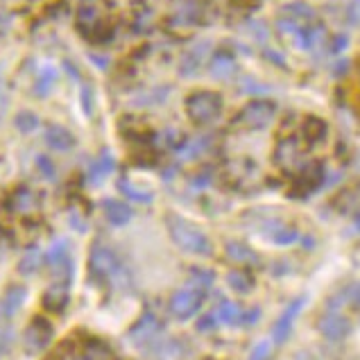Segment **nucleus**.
Wrapping results in <instances>:
<instances>
[{
	"label": "nucleus",
	"mask_w": 360,
	"mask_h": 360,
	"mask_svg": "<svg viewBox=\"0 0 360 360\" xmlns=\"http://www.w3.org/2000/svg\"><path fill=\"white\" fill-rule=\"evenodd\" d=\"M89 272L96 281L109 283L114 288H122V290L129 288V283H131L129 272H127L125 263L120 261V256L111 250L109 245H102V243H96L94 247H91Z\"/></svg>",
	"instance_id": "obj_1"
},
{
	"label": "nucleus",
	"mask_w": 360,
	"mask_h": 360,
	"mask_svg": "<svg viewBox=\"0 0 360 360\" xmlns=\"http://www.w3.org/2000/svg\"><path fill=\"white\" fill-rule=\"evenodd\" d=\"M166 227H168L172 243L177 245L181 252L195 254V256H211L213 254L211 238L191 220L181 218V215H177V213H168L166 215Z\"/></svg>",
	"instance_id": "obj_2"
},
{
	"label": "nucleus",
	"mask_w": 360,
	"mask_h": 360,
	"mask_svg": "<svg viewBox=\"0 0 360 360\" xmlns=\"http://www.w3.org/2000/svg\"><path fill=\"white\" fill-rule=\"evenodd\" d=\"M276 116V105L272 100H252L231 118V129L236 131H259L272 125Z\"/></svg>",
	"instance_id": "obj_3"
},
{
	"label": "nucleus",
	"mask_w": 360,
	"mask_h": 360,
	"mask_svg": "<svg viewBox=\"0 0 360 360\" xmlns=\"http://www.w3.org/2000/svg\"><path fill=\"white\" fill-rule=\"evenodd\" d=\"M186 107V116L195 125H209L222 111V96L215 91H193V94L184 102Z\"/></svg>",
	"instance_id": "obj_4"
},
{
	"label": "nucleus",
	"mask_w": 360,
	"mask_h": 360,
	"mask_svg": "<svg viewBox=\"0 0 360 360\" xmlns=\"http://www.w3.org/2000/svg\"><path fill=\"white\" fill-rule=\"evenodd\" d=\"M272 159L276 163V168L288 172V174H292V177L308 163V161H304L302 143L295 136H281L279 143H276V148H274Z\"/></svg>",
	"instance_id": "obj_5"
},
{
	"label": "nucleus",
	"mask_w": 360,
	"mask_h": 360,
	"mask_svg": "<svg viewBox=\"0 0 360 360\" xmlns=\"http://www.w3.org/2000/svg\"><path fill=\"white\" fill-rule=\"evenodd\" d=\"M46 263L50 267V274L55 276V281L70 283L73 281V256H70V243L66 238H59L50 245L46 254Z\"/></svg>",
	"instance_id": "obj_6"
},
{
	"label": "nucleus",
	"mask_w": 360,
	"mask_h": 360,
	"mask_svg": "<svg viewBox=\"0 0 360 360\" xmlns=\"http://www.w3.org/2000/svg\"><path fill=\"white\" fill-rule=\"evenodd\" d=\"M55 335V328H53V322L46 320L44 315H37L30 320V324L25 326V333H23V349L27 356H34V354H41L44 349L50 345Z\"/></svg>",
	"instance_id": "obj_7"
},
{
	"label": "nucleus",
	"mask_w": 360,
	"mask_h": 360,
	"mask_svg": "<svg viewBox=\"0 0 360 360\" xmlns=\"http://www.w3.org/2000/svg\"><path fill=\"white\" fill-rule=\"evenodd\" d=\"M207 290H202V288H195V285H188V288H181V290H177L168 302V308L172 317H177V320H191V317L195 315L202 308L204 304V295Z\"/></svg>",
	"instance_id": "obj_8"
},
{
	"label": "nucleus",
	"mask_w": 360,
	"mask_h": 360,
	"mask_svg": "<svg viewBox=\"0 0 360 360\" xmlns=\"http://www.w3.org/2000/svg\"><path fill=\"white\" fill-rule=\"evenodd\" d=\"M256 222H259V229H261V233L265 236V238L276 243V245H292L297 238H300V231H297V227L288 224L283 218H279V215H267V218L256 215Z\"/></svg>",
	"instance_id": "obj_9"
},
{
	"label": "nucleus",
	"mask_w": 360,
	"mask_h": 360,
	"mask_svg": "<svg viewBox=\"0 0 360 360\" xmlns=\"http://www.w3.org/2000/svg\"><path fill=\"white\" fill-rule=\"evenodd\" d=\"M204 16H207L204 0H177L172 7L170 23L177 27H193V25H200Z\"/></svg>",
	"instance_id": "obj_10"
},
{
	"label": "nucleus",
	"mask_w": 360,
	"mask_h": 360,
	"mask_svg": "<svg viewBox=\"0 0 360 360\" xmlns=\"http://www.w3.org/2000/svg\"><path fill=\"white\" fill-rule=\"evenodd\" d=\"M213 313H215V320H218V324H227V326L254 324V322H259V315H261L259 308L245 311V308L240 304H236V302H222Z\"/></svg>",
	"instance_id": "obj_11"
},
{
	"label": "nucleus",
	"mask_w": 360,
	"mask_h": 360,
	"mask_svg": "<svg viewBox=\"0 0 360 360\" xmlns=\"http://www.w3.org/2000/svg\"><path fill=\"white\" fill-rule=\"evenodd\" d=\"M27 300V288L23 283H9L0 295V322L12 324L16 313L23 308Z\"/></svg>",
	"instance_id": "obj_12"
},
{
	"label": "nucleus",
	"mask_w": 360,
	"mask_h": 360,
	"mask_svg": "<svg viewBox=\"0 0 360 360\" xmlns=\"http://www.w3.org/2000/svg\"><path fill=\"white\" fill-rule=\"evenodd\" d=\"M317 331H320L326 340L338 342V340H345V338L352 333V322H349L340 311H326L320 315V320H317Z\"/></svg>",
	"instance_id": "obj_13"
},
{
	"label": "nucleus",
	"mask_w": 360,
	"mask_h": 360,
	"mask_svg": "<svg viewBox=\"0 0 360 360\" xmlns=\"http://www.w3.org/2000/svg\"><path fill=\"white\" fill-rule=\"evenodd\" d=\"M304 306H306V297H297V300H292L285 306V311L279 315V320L272 326V338L276 345H283L288 338H290L292 326L297 322V317H300V313L304 311Z\"/></svg>",
	"instance_id": "obj_14"
},
{
	"label": "nucleus",
	"mask_w": 360,
	"mask_h": 360,
	"mask_svg": "<svg viewBox=\"0 0 360 360\" xmlns=\"http://www.w3.org/2000/svg\"><path fill=\"white\" fill-rule=\"evenodd\" d=\"M161 333V322H159V317L154 315V313H143L136 324H134L129 328V340L136 345V347H148L152 345L154 340L159 338Z\"/></svg>",
	"instance_id": "obj_15"
},
{
	"label": "nucleus",
	"mask_w": 360,
	"mask_h": 360,
	"mask_svg": "<svg viewBox=\"0 0 360 360\" xmlns=\"http://www.w3.org/2000/svg\"><path fill=\"white\" fill-rule=\"evenodd\" d=\"M41 207V200L37 191L27 188V186H18L7 195L5 200V209L12 211L16 215H34Z\"/></svg>",
	"instance_id": "obj_16"
},
{
	"label": "nucleus",
	"mask_w": 360,
	"mask_h": 360,
	"mask_svg": "<svg viewBox=\"0 0 360 360\" xmlns=\"http://www.w3.org/2000/svg\"><path fill=\"white\" fill-rule=\"evenodd\" d=\"M331 207L340 213V215H349V218H360V181H354L345 186L340 193L335 195Z\"/></svg>",
	"instance_id": "obj_17"
},
{
	"label": "nucleus",
	"mask_w": 360,
	"mask_h": 360,
	"mask_svg": "<svg viewBox=\"0 0 360 360\" xmlns=\"http://www.w3.org/2000/svg\"><path fill=\"white\" fill-rule=\"evenodd\" d=\"M322 179H324V168L322 163L317 161H308L306 166L295 174V191L308 195L322 186Z\"/></svg>",
	"instance_id": "obj_18"
},
{
	"label": "nucleus",
	"mask_w": 360,
	"mask_h": 360,
	"mask_svg": "<svg viewBox=\"0 0 360 360\" xmlns=\"http://www.w3.org/2000/svg\"><path fill=\"white\" fill-rule=\"evenodd\" d=\"M209 50H211L209 41H202V44L191 46L179 59V75H184V77L198 75V70L202 68L204 59H207V55H209Z\"/></svg>",
	"instance_id": "obj_19"
},
{
	"label": "nucleus",
	"mask_w": 360,
	"mask_h": 360,
	"mask_svg": "<svg viewBox=\"0 0 360 360\" xmlns=\"http://www.w3.org/2000/svg\"><path fill=\"white\" fill-rule=\"evenodd\" d=\"M116 170V159L114 154H111L109 150H102L98 157L91 161L89 166V172H86V179L89 184H94V186H98V184H102L111 172Z\"/></svg>",
	"instance_id": "obj_20"
},
{
	"label": "nucleus",
	"mask_w": 360,
	"mask_h": 360,
	"mask_svg": "<svg viewBox=\"0 0 360 360\" xmlns=\"http://www.w3.org/2000/svg\"><path fill=\"white\" fill-rule=\"evenodd\" d=\"M70 302V283L55 281L44 292V308L50 313H64Z\"/></svg>",
	"instance_id": "obj_21"
},
{
	"label": "nucleus",
	"mask_w": 360,
	"mask_h": 360,
	"mask_svg": "<svg viewBox=\"0 0 360 360\" xmlns=\"http://www.w3.org/2000/svg\"><path fill=\"white\" fill-rule=\"evenodd\" d=\"M44 139H46V146L50 150H57V152H68V150H73L75 148V143L77 139L73 136V131L66 129V127H61V125H48L46 127V134H44Z\"/></svg>",
	"instance_id": "obj_22"
},
{
	"label": "nucleus",
	"mask_w": 360,
	"mask_h": 360,
	"mask_svg": "<svg viewBox=\"0 0 360 360\" xmlns=\"http://www.w3.org/2000/svg\"><path fill=\"white\" fill-rule=\"evenodd\" d=\"M227 174L229 179L236 184V186H250V184L256 179V174H259V168L254 166L250 159H238V161H231L227 166Z\"/></svg>",
	"instance_id": "obj_23"
},
{
	"label": "nucleus",
	"mask_w": 360,
	"mask_h": 360,
	"mask_svg": "<svg viewBox=\"0 0 360 360\" xmlns=\"http://www.w3.org/2000/svg\"><path fill=\"white\" fill-rule=\"evenodd\" d=\"M236 59L231 53L227 50H220V53H215L209 61V73L213 79H229L236 75Z\"/></svg>",
	"instance_id": "obj_24"
},
{
	"label": "nucleus",
	"mask_w": 360,
	"mask_h": 360,
	"mask_svg": "<svg viewBox=\"0 0 360 360\" xmlns=\"http://www.w3.org/2000/svg\"><path fill=\"white\" fill-rule=\"evenodd\" d=\"M102 209H105L107 222L114 224V227H125V224L134 218V211L125 202H118V200H105L102 202Z\"/></svg>",
	"instance_id": "obj_25"
},
{
	"label": "nucleus",
	"mask_w": 360,
	"mask_h": 360,
	"mask_svg": "<svg viewBox=\"0 0 360 360\" xmlns=\"http://www.w3.org/2000/svg\"><path fill=\"white\" fill-rule=\"evenodd\" d=\"M224 252L227 256L238 265H256L259 263V254H256L252 247H247L245 243H238V240H229L227 247H224Z\"/></svg>",
	"instance_id": "obj_26"
},
{
	"label": "nucleus",
	"mask_w": 360,
	"mask_h": 360,
	"mask_svg": "<svg viewBox=\"0 0 360 360\" xmlns=\"http://www.w3.org/2000/svg\"><path fill=\"white\" fill-rule=\"evenodd\" d=\"M281 16L292 18V20H297V23H302V25H313V23H317L315 9L311 5H306V3H290V5H285Z\"/></svg>",
	"instance_id": "obj_27"
},
{
	"label": "nucleus",
	"mask_w": 360,
	"mask_h": 360,
	"mask_svg": "<svg viewBox=\"0 0 360 360\" xmlns=\"http://www.w3.org/2000/svg\"><path fill=\"white\" fill-rule=\"evenodd\" d=\"M209 148H211V136H198V139L181 141L177 152H179V159L191 161V159H198L200 154H204Z\"/></svg>",
	"instance_id": "obj_28"
},
{
	"label": "nucleus",
	"mask_w": 360,
	"mask_h": 360,
	"mask_svg": "<svg viewBox=\"0 0 360 360\" xmlns=\"http://www.w3.org/2000/svg\"><path fill=\"white\" fill-rule=\"evenodd\" d=\"M44 254H41V250L34 245V247H27L25 254L20 256V261H18V272L23 274V276H32L41 270V265H44Z\"/></svg>",
	"instance_id": "obj_29"
},
{
	"label": "nucleus",
	"mask_w": 360,
	"mask_h": 360,
	"mask_svg": "<svg viewBox=\"0 0 360 360\" xmlns=\"http://www.w3.org/2000/svg\"><path fill=\"white\" fill-rule=\"evenodd\" d=\"M118 191L125 195L127 200H131V202H139V204H150L152 200H154V193L150 191V188H143V186H136L134 181H129V179H118Z\"/></svg>",
	"instance_id": "obj_30"
},
{
	"label": "nucleus",
	"mask_w": 360,
	"mask_h": 360,
	"mask_svg": "<svg viewBox=\"0 0 360 360\" xmlns=\"http://www.w3.org/2000/svg\"><path fill=\"white\" fill-rule=\"evenodd\" d=\"M82 356H84V360H111L114 358L109 345L98 340V338H89L84 347H82Z\"/></svg>",
	"instance_id": "obj_31"
},
{
	"label": "nucleus",
	"mask_w": 360,
	"mask_h": 360,
	"mask_svg": "<svg viewBox=\"0 0 360 360\" xmlns=\"http://www.w3.org/2000/svg\"><path fill=\"white\" fill-rule=\"evenodd\" d=\"M55 82H57V70L53 66H44L39 70L37 79H34V96L46 98L50 91H53Z\"/></svg>",
	"instance_id": "obj_32"
},
{
	"label": "nucleus",
	"mask_w": 360,
	"mask_h": 360,
	"mask_svg": "<svg viewBox=\"0 0 360 360\" xmlns=\"http://www.w3.org/2000/svg\"><path fill=\"white\" fill-rule=\"evenodd\" d=\"M227 283H229L231 290L245 295V292H252V288H254V276H252L250 272H245V270H240V267H238V270H231V272L227 274Z\"/></svg>",
	"instance_id": "obj_33"
},
{
	"label": "nucleus",
	"mask_w": 360,
	"mask_h": 360,
	"mask_svg": "<svg viewBox=\"0 0 360 360\" xmlns=\"http://www.w3.org/2000/svg\"><path fill=\"white\" fill-rule=\"evenodd\" d=\"M302 131H304V139H306L308 143H320V141H324V136H326V122H324L322 118L311 116V118H306V120H304Z\"/></svg>",
	"instance_id": "obj_34"
},
{
	"label": "nucleus",
	"mask_w": 360,
	"mask_h": 360,
	"mask_svg": "<svg viewBox=\"0 0 360 360\" xmlns=\"http://www.w3.org/2000/svg\"><path fill=\"white\" fill-rule=\"evenodd\" d=\"M154 23V12L152 7H148L146 3L139 5L134 9V18H131V27L134 32H150V27Z\"/></svg>",
	"instance_id": "obj_35"
},
{
	"label": "nucleus",
	"mask_w": 360,
	"mask_h": 360,
	"mask_svg": "<svg viewBox=\"0 0 360 360\" xmlns=\"http://www.w3.org/2000/svg\"><path fill=\"white\" fill-rule=\"evenodd\" d=\"M14 125H16L18 131L30 134V131H34L39 127V116L34 114V111H18L16 118H14Z\"/></svg>",
	"instance_id": "obj_36"
},
{
	"label": "nucleus",
	"mask_w": 360,
	"mask_h": 360,
	"mask_svg": "<svg viewBox=\"0 0 360 360\" xmlns=\"http://www.w3.org/2000/svg\"><path fill=\"white\" fill-rule=\"evenodd\" d=\"M14 342V328L12 324H3L0 322V360H5V356L9 354Z\"/></svg>",
	"instance_id": "obj_37"
},
{
	"label": "nucleus",
	"mask_w": 360,
	"mask_h": 360,
	"mask_svg": "<svg viewBox=\"0 0 360 360\" xmlns=\"http://www.w3.org/2000/svg\"><path fill=\"white\" fill-rule=\"evenodd\" d=\"M37 168H39V172L44 174L48 181H55L57 179L55 163H53V159H50V157H46V154H39V157H37Z\"/></svg>",
	"instance_id": "obj_38"
},
{
	"label": "nucleus",
	"mask_w": 360,
	"mask_h": 360,
	"mask_svg": "<svg viewBox=\"0 0 360 360\" xmlns=\"http://www.w3.org/2000/svg\"><path fill=\"white\" fill-rule=\"evenodd\" d=\"M213 283V272L209 270H193V285L195 288H202V290H207V288Z\"/></svg>",
	"instance_id": "obj_39"
},
{
	"label": "nucleus",
	"mask_w": 360,
	"mask_h": 360,
	"mask_svg": "<svg viewBox=\"0 0 360 360\" xmlns=\"http://www.w3.org/2000/svg\"><path fill=\"white\" fill-rule=\"evenodd\" d=\"M272 358V342H259L254 349H252V354H250V360H270Z\"/></svg>",
	"instance_id": "obj_40"
},
{
	"label": "nucleus",
	"mask_w": 360,
	"mask_h": 360,
	"mask_svg": "<svg viewBox=\"0 0 360 360\" xmlns=\"http://www.w3.org/2000/svg\"><path fill=\"white\" fill-rule=\"evenodd\" d=\"M328 50H331V53L333 55H340L342 53V50L349 46V37H345V34H335V37H331V39H328Z\"/></svg>",
	"instance_id": "obj_41"
},
{
	"label": "nucleus",
	"mask_w": 360,
	"mask_h": 360,
	"mask_svg": "<svg viewBox=\"0 0 360 360\" xmlns=\"http://www.w3.org/2000/svg\"><path fill=\"white\" fill-rule=\"evenodd\" d=\"M347 18L352 25H360V0H352L347 5Z\"/></svg>",
	"instance_id": "obj_42"
},
{
	"label": "nucleus",
	"mask_w": 360,
	"mask_h": 360,
	"mask_svg": "<svg viewBox=\"0 0 360 360\" xmlns=\"http://www.w3.org/2000/svg\"><path fill=\"white\" fill-rule=\"evenodd\" d=\"M345 292H347V302L352 306H356V308H360V281L345 288Z\"/></svg>",
	"instance_id": "obj_43"
},
{
	"label": "nucleus",
	"mask_w": 360,
	"mask_h": 360,
	"mask_svg": "<svg viewBox=\"0 0 360 360\" xmlns=\"http://www.w3.org/2000/svg\"><path fill=\"white\" fill-rule=\"evenodd\" d=\"M82 107H84V114H94V94L89 86H82Z\"/></svg>",
	"instance_id": "obj_44"
},
{
	"label": "nucleus",
	"mask_w": 360,
	"mask_h": 360,
	"mask_svg": "<svg viewBox=\"0 0 360 360\" xmlns=\"http://www.w3.org/2000/svg\"><path fill=\"white\" fill-rule=\"evenodd\" d=\"M215 324H218V320H215V313H209L198 322V328H200V331H211Z\"/></svg>",
	"instance_id": "obj_45"
},
{
	"label": "nucleus",
	"mask_w": 360,
	"mask_h": 360,
	"mask_svg": "<svg viewBox=\"0 0 360 360\" xmlns=\"http://www.w3.org/2000/svg\"><path fill=\"white\" fill-rule=\"evenodd\" d=\"M48 360H84V356L75 354V352H59V354H55L53 358H48Z\"/></svg>",
	"instance_id": "obj_46"
},
{
	"label": "nucleus",
	"mask_w": 360,
	"mask_h": 360,
	"mask_svg": "<svg viewBox=\"0 0 360 360\" xmlns=\"http://www.w3.org/2000/svg\"><path fill=\"white\" fill-rule=\"evenodd\" d=\"M7 109H9V98L0 91V122L5 120V116H7Z\"/></svg>",
	"instance_id": "obj_47"
},
{
	"label": "nucleus",
	"mask_w": 360,
	"mask_h": 360,
	"mask_svg": "<svg viewBox=\"0 0 360 360\" xmlns=\"http://www.w3.org/2000/svg\"><path fill=\"white\" fill-rule=\"evenodd\" d=\"M292 360H320V358H317L313 352H306V349H300V352H297V354L292 356Z\"/></svg>",
	"instance_id": "obj_48"
},
{
	"label": "nucleus",
	"mask_w": 360,
	"mask_h": 360,
	"mask_svg": "<svg viewBox=\"0 0 360 360\" xmlns=\"http://www.w3.org/2000/svg\"><path fill=\"white\" fill-rule=\"evenodd\" d=\"M7 30H9V16L0 14V37L7 34Z\"/></svg>",
	"instance_id": "obj_49"
},
{
	"label": "nucleus",
	"mask_w": 360,
	"mask_h": 360,
	"mask_svg": "<svg viewBox=\"0 0 360 360\" xmlns=\"http://www.w3.org/2000/svg\"><path fill=\"white\" fill-rule=\"evenodd\" d=\"M64 66H66V70H68V73H70V75H73L75 79L79 77V73H77V68H75L73 64H70V61H64Z\"/></svg>",
	"instance_id": "obj_50"
},
{
	"label": "nucleus",
	"mask_w": 360,
	"mask_h": 360,
	"mask_svg": "<svg viewBox=\"0 0 360 360\" xmlns=\"http://www.w3.org/2000/svg\"><path fill=\"white\" fill-rule=\"evenodd\" d=\"M0 84H3V73H0Z\"/></svg>",
	"instance_id": "obj_51"
},
{
	"label": "nucleus",
	"mask_w": 360,
	"mask_h": 360,
	"mask_svg": "<svg viewBox=\"0 0 360 360\" xmlns=\"http://www.w3.org/2000/svg\"><path fill=\"white\" fill-rule=\"evenodd\" d=\"M358 227H360V218H358Z\"/></svg>",
	"instance_id": "obj_52"
}]
</instances>
